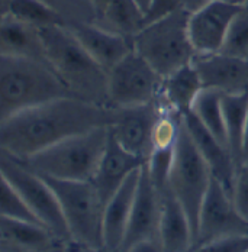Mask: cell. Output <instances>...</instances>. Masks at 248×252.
<instances>
[{"label": "cell", "mask_w": 248, "mask_h": 252, "mask_svg": "<svg viewBox=\"0 0 248 252\" xmlns=\"http://www.w3.org/2000/svg\"><path fill=\"white\" fill-rule=\"evenodd\" d=\"M42 177L52 187L60 202L73 244L103 247L105 203L93 183Z\"/></svg>", "instance_id": "8992f818"}, {"label": "cell", "mask_w": 248, "mask_h": 252, "mask_svg": "<svg viewBox=\"0 0 248 252\" xmlns=\"http://www.w3.org/2000/svg\"><path fill=\"white\" fill-rule=\"evenodd\" d=\"M141 170L135 171L124 183V186L112 196L105 206L103 215V244L112 252H119L128 229L135 191Z\"/></svg>", "instance_id": "ffe728a7"}, {"label": "cell", "mask_w": 248, "mask_h": 252, "mask_svg": "<svg viewBox=\"0 0 248 252\" xmlns=\"http://www.w3.org/2000/svg\"><path fill=\"white\" fill-rule=\"evenodd\" d=\"M189 1H190V0H187V3H189ZM193 1H199V4H200V3H203V1H206V0H193ZM223 1L234 3V4H247L248 3V0H223ZM186 6H187V4H186ZM193 9H195V7H193Z\"/></svg>", "instance_id": "d590c367"}, {"label": "cell", "mask_w": 248, "mask_h": 252, "mask_svg": "<svg viewBox=\"0 0 248 252\" xmlns=\"http://www.w3.org/2000/svg\"><path fill=\"white\" fill-rule=\"evenodd\" d=\"M243 6L223 0H206L192 9L187 31L195 52H221L229 26Z\"/></svg>", "instance_id": "8fae6325"}, {"label": "cell", "mask_w": 248, "mask_h": 252, "mask_svg": "<svg viewBox=\"0 0 248 252\" xmlns=\"http://www.w3.org/2000/svg\"><path fill=\"white\" fill-rule=\"evenodd\" d=\"M212 183L211 170L193 142L184 121H181L180 135L174 148V159L170 174V189L177 200L184 207L193 235L196 239L199 213L202 203Z\"/></svg>", "instance_id": "52a82bcc"}, {"label": "cell", "mask_w": 248, "mask_h": 252, "mask_svg": "<svg viewBox=\"0 0 248 252\" xmlns=\"http://www.w3.org/2000/svg\"><path fill=\"white\" fill-rule=\"evenodd\" d=\"M158 242L163 252H190L195 245L190 219L172 189L161 196Z\"/></svg>", "instance_id": "d6986e66"}, {"label": "cell", "mask_w": 248, "mask_h": 252, "mask_svg": "<svg viewBox=\"0 0 248 252\" xmlns=\"http://www.w3.org/2000/svg\"><path fill=\"white\" fill-rule=\"evenodd\" d=\"M183 121L193 142L196 144L200 155L206 161L212 178L219 181L223 189L234 197V186L238 171V164L232 152L229 151V148L223 142L215 138L202 125L192 112L183 115Z\"/></svg>", "instance_id": "9a60e30c"}, {"label": "cell", "mask_w": 248, "mask_h": 252, "mask_svg": "<svg viewBox=\"0 0 248 252\" xmlns=\"http://www.w3.org/2000/svg\"><path fill=\"white\" fill-rule=\"evenodd\" d=\"M221 52L248 60V3L234 18Z\"/></svg>", "instance_id": "83f0119b"}, {"label": "cell", "mask_w": 248, "mask_h": 252, "mask_svg": "<svg viewBox=\"0 0 248 252\" xmlns=\"http://www.w3.org/2000/svg\"><path fill=\"white\" fill-rule=\"evenodd\" d=\"M190 9L181 7L174 13L145 25L134 38L132 47L163 77L190 64L196 55L189 38Z\"/></svg>", "instance_id": "5b68a950"}, {"label": "cell", "mask_w": 248, "mask_h": 252, "mask_svg": "<svg viewBox=\"0 0 248 252\" xmlns=\"http://www.w3.org/2000/svg\"><path fill=\"white\" fill-rule=\"evenodd\" d=\"M63 252H69V250H66V251H63Z\"/></svg>", "instance_id": "74e56055"}, {"label": "cell", "mask_w": 248, "mask_h": 252, "mask_svg": "<svg viewBox=\"0 0 248 252\" xmlns=\"http://www.w3.org/2000/svg\"><path fill=\"white\" fill-rule=\"evenodd\" d=\"M75 38L84 47L92 58L107 73L134 50L132 41L122 35L112 32L98 24L78 22L69 25Z\"/></svg>", "instance_id": "ac0fdd59"}, {"label": "cell", "mask_w": 248, "mask_h": 252, "mask_svg": "<svg viewBox=\"0 0 248 252\" xmlns=\"http://www.w3.org/2000/svg\"><path fill=\"white\" fill-rule=\"evenodd\" d=\"M110 138V126H102L64 139L22 161L32 171L69 181H92Z\"/></svg>", "instance_id": "277c9868"}, {"label": "cell", "mask_w": 248, "mask_h": 252, "mask_svg": "<svg viewBox=\"0 0 248 252\" xmlns=\"http://www.w3.org/2000/svg\"><path fill=\"white\" fill-rule=\"evenodd\" d=\"M70 247L44 225L0 218L1 252H63Z\"/></svg>", "instance_id": "e0dca14e"}, {"label": "cell", "mask_w": 248, "mask_h": 252, "mask_svg": "<svg viewBox=\"0 0 248 252\" xmlns=\"http://www.w3.org/2000/svg\"><path fill=\"white\" fill-rule=\"evenodd\" d=\"M137 1V4L147 13V10H148L149 4H151V0H135Z\"/></svg>", "instance_id": "8d00e7d4"}, {"label": "cell", "mask_w": 248, "mask_h": 252, "mask_svg": "<svg viewBox=\"0 0 248 252\" xmlns=\"http://www.w3.org/2000/svg\"><path fill=\"white\" fill-rule=\"evenodd\" d=\"M190 252H248V235L218 238L193 247Z\"/></svg>", "instance_id": "f1b7e54d"}, {"label": "cell", "mask_w": 248, "mask_h": 252, "mask_svg": "<svg viewBox=\"0 0 248 252\" xmlns=\"http://www.w3.org/2000/svg\"><path fill=\"white\" fill-rule=\"evenodd\" d=\"M248 162V118L244 129V136H243V150H241V165Z\"/></svg>", "instance_id": "e575fe53"}, {"label": "cell", "mask_w": 248, "mask_h": 252, "mask_svg": "<svg viewBox=\"0 0 248 252\" xmlns=\"http://www.w3.org/2000/svg\"><path fill=\"white\" fill-rule=\"evenodd\" d=\"M164 77L132 50L107 73V103L113 109L134 107L158 100Z\"/></svg>", "instance_id": "9c48e42d"}, {"label": "cell", "mask_w": 248, "mask_h": 252, "mask_svg": "<svg viewBox=\"0 0 248 252\" xmlns=\"http://www.w3.org/2000/svg\"><path fill=\"white\" fill-rule=\"evenodd\" d=\"M145 164H147L145 159H142L141 157L132 152L126 151L115 139L110 130L107 147L103 152L96 174L92 180L105 206L112 199V196L124 186V183L129 178V176L141 170Z\"/></svg>", "instance_id": "2e32d148"}, {"label": "cell", "mask_w": 248, "mask_h": 252, "mask_svg": "<svg viewBox=\"0 0 248 252\" xmlns=\"http://www.w3.org/2000/svg\"><path fill=\"white\" fill-rule=\"evenodd\" d=\"M113 0H90V4H92V9L95 12V15L99 18L100 15L105 12V9L112 3Z\"/></svg>", "instance_id": "836d02e7"}, {"label": "cell", "mask_w": 248, "mask_h": 252, "mask_svg": "<svg viewBox=\"0 0 248 252\" xmlns=\"http://www.w3.org/2000/svg\"><path fill=\"white\" fill-rule=\"evenodd\" d=\"M116 110L81 97H63L19 112L0 122V151L19 161L71 136L112 126Z\"/></svg>", "instance_id": "6da1fadb"}, {"label": "cell", "mask_w": 248, "mask_h": 252, "mask_svg": "<svg viewBox=\"0 0 248 252\" xmlns=\"http://www.w3.org/2000/svg\"><path fill=\"white\" fill-rule=\"evenodd\" d=\"M192 113L215 138H218L221 142H223L228 147L221 93H218L215 90L203 89L193 104Z\"/></svg>", "instance_id": "484cf974"}, {"label": "cell", "mask_w": 248, "mask_h": 252, "mask_svg": "<svg viewBox=\"0 0 248 252\" xmlns=\"http://www.w3.org/2000/svg\"><path fill=\"white\" fill-rule=\"evenodd\" d=\"M234 202L240 212L248 218V162L238 167L234 186Z\"/></svg>", "instance_id": "4dcf8cb0"}, {"label": "cell", "mask_w": 248, "mask_h": 252, "mask_svg": "<svg viewBox=\"0 0 248 252\" xmlns=\"http://www.w3.org/2000/svg\"><path fill=\"white\" fill-rule=\"evenodd\" d=\"M0 173L28 203L38 219L60 239L73 245L60 202L47 180L12 155L0 151Z\"/></svg>", "instance_id": "ba28073f"}, {"label": "cell", "mask_w": 248, "mask_h": 252, "mask_svg": "<svg viewBox=\"0 0 248 252\" xmlns=\"http://www.w3.org/2000/svg\"><path fill=\"white\" fill-rule=\"evenodd\" d=\"M232 235H248V218L240 212L234 197L223 189L222 184L212 178L200 207L193 247Z\"/></svg>", "instance_id": "30bf717a"}, {"label": "cell", "mask_w": 248, "mask_h": 252, "mask_svg": "<svg viewBox=\"0 0 248 252\" xmlns=\"http://www.w3.org/2000/svg\"><path fill=\"white\" fill-rule=\"evenodd\" d=\"M0 218L44 225L38 219V216L32 212V209L28 206L24 197L4 178H1V190H0Z\"/></svg>", "instance_id": "4316f807"}, {"label": "cell", "mask_w": 248, "mask_h": 252, "mask_svg": "<svg viewBox=\"0 0 248 252\" xmlns=\"http://www.w3.org/2000/svg\"><path fill=\"white\" fill-rule=\"evenodd\" d=\"M126 252H163L158 239H151L145 242H140L137 245H134L132 248H129Z\"/></svg>", "instance_id": "1f68e13d"}, {"label": "cell", "mask_w": 248, "mask_h": 252, "mask_svg": "<svg viewBox=\"0 0 248 252\" xmlns=\"http://www.w3.org/2000/svg\"><path fill=\"white\" fill-rule=\"evenodd\" d=\"M222 110L228 147L240 167L243 136L248 118V92L237 94H222Z\"/></svg>", "instance_id": "cb8c5ba5"}, {"label": "cell", "mask_w": 248, "mask_h": 252, "mask_svg": "<svg viewBox=\"0 0 248 252\" xmlns=\"http://www.w3.org/2000/svg\"><path fill=\"white\" fill-rule=\"evenodd\" d=\"M187 0H151L148 10L145 13V25L160 21L176 10L186 7Z\"/></svg>", "instance_id": "f546056e"}, {"label": "cell", "mask_w": 248, "mask_h": 252, "mask_svg": "<svg viewBox=\"0 0 248 252\" xmlns=\"http://www.w3.org/2000/svg\"><path fill=\"white\" fill-rule=\"evenodd\" d=\"M7 13L36 29L66 25L61 13L45 0H10Z\"/></svg>", "instance_id": "d4e9b609"}, {"label": "cell", "mask_w": 248, "mask_h": 252, "mask_svg": "<svg viewBox=\"0 0 248 252\" xmlns=\"http://www.w3.org/2000/svg\"><path fill=\"white\" fill-rule=\"evenodd\" d=\"M0 55L47 61L39 31L13 18L7 12L3 15L0 24Z\"/></svg>", "instance_id": "44dd1931"}, {"label": "cell", "mask_w": 248, "mask_h": 252, "mask_svg": "<svg viewBox=\"0 0 248 252\" xmlns=\"http://www.w3.org/2000/svg\"><path fill=\"white\" fill-rule=\"evenodd\" d=\"M160 219L161 196L149 177L147 167L144 165L140 173L129 223L125 233L122 248L119 252H126L140 242L158 239Z\"/></svg>", "instance_id": "4fadbf2b"}, {"label": "cell", "mask_w": 248, "mask_h": 252, "mask_svg": "<svg viewBox=\"0 0 248 252\" xmlns=\"http://www.w3.org/2000/svg\"><path fill=\"white\" fill-rule=\"evenodd\" d=\"M73 96L48 61L0 55V122L35 106Z\"/></svg>", "instance_id": "7a4b0ae2"}, {"label": "cell", "mask_w": 248, "mask_h": 252, "mask_svg": "<svg viewBox=\"0 0 248 252\" xmlns=\"http://www.w3.org/2000/svg\"><path fill=\"white\" fill-rule=\"evenodd\" d=\"M115 110V122L110 126L112 135L126 151L148 161L154 151V127L161 112L160 99L148 104L119 107Z\"/></svg>", "instance_id": "7c38bea8"}, {"label": "cell", "mask_w": 248, "mask_h": 252, "mask_svg": "<svg viewBox=\"0 0 248 252\" xmlns=\"http://www.w3.org/2000/svg\"><path fill=\"white\" fill-rule=\"evenodd\" d=\"M98 19L100 21L98 25L132 41L145 26V12L135 0H113Z\"/></svg>", "instance_id": "603a6c76"}, {"label": "cell", "mask_w": 248, "mask_h": 252, "mask_svg": "<svg viewBox=\"0 0 248 252\" xmlns=\"http://www.w3.org/2000/svg\"><path fill=\"white\" fill-rule=\"evenodd\" d=\"M69 252H112L107 247H84V245H75L73 244L70 248H69Z\"/></svg>", "instance_id": "d6a6232c"}, {"label": "cell", "mask_w": 248, "mask_h": 252, "mask_svg": "<svg viewBox=\"0 0 248 252\" xmlns=\"http://www.w3.org/2000/svg\"><path fill=\"white\" fill-rule=\"evenodd\" d=\"M45 58L77 97L107 103V71L92 58L69 25L38 29Z\"/></svg>", "instance_id": "3957f363"}, {"label": "cell", "mask_w": 248, "mask_h": 252, "mask_svg": "<svg viewBox=\"0 0 248 252\" xmlns=\"http://www.w3.org/2000/svg\"><path fill=\"white\" fill-rule=\"evenodd\" d=\"M203 84L193 63L178 68L173 74L164 77L161 100L180 115L192 112L193 104L203 90Z\"/></svg>", "instance_id": "7402d4cb"}, {"label": "cell", "mask_w": 248, "mask_h": 252, "mask_svg": "<svg viewBox=\"0 0 248 252\" xmlns=\"http://www.w3.org/2000/svg\"><path fill=\"white\" fill-rule=\"evenodd\" d=\"M193 65L198 70L205 89L221 94L248 92V60L223 52L196 54Z\"/></svg>", "instance_id": "5bb4252c"}]
</instances>
